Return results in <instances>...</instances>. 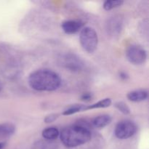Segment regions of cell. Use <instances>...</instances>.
Here are the masks:
<instances>
[{
	"instance_id": "obj_1",
	"label": "cell",
	"mask_w": 149,
	"mask_h": 149,
	"mask_svg": "<svg viewBox=\"0 0 149 149\" xmlns=\"http://www.w3.org/2000/svg\"><path fill=\"white\" fill-rule=\"evenodd\" d=\"M29 84L32 89L36 91L52 92L61 87V79L53 71L39 69L29 75Z\"/></svg>"
},
{
	"instance_id": "obj_2",
	"label": "cell",
	"mask_w": 149,
	"mask_h": 149,
	"mask_svg": "<svg viewBox=\"0 0 149 149\" xmlns=\"http://www.w3.org/2000/svg\"><path fill=\"white\" fill-rule=\"evenodd\" d=\"M60 138L65 147L76 148L88 143L92 138V133L86 127L74 125L64 128L60 133Z\"/></svg>"
},
{
	"instance_id": "obj_3",
	"label": "cell",
	"mask_w": 149,
	"mask_h": 149,
	"mask_svg": "<svg viewBox=\"0 0 149 149\" xmlns=\"http://www.w3.org/2000/svg\"><path fill=\"white\" fill-rule=\"evenodd\" d=\"M79 41L81 47L88 53H93L98 45V36L93 28L85 27L81 30Z\"/></svg>"
},
{
	"instance_id": "obj_4",
	"label": "cell",
	"mask_w": 149,
	"mask_h": 149,
	"mask_svg": "<svg viewBox=\"0 0 149 149\" xmlns=\"http://www.w3.org/2000/svg\"><path fill=\"white\" fill-rule=\"evenodd\" d=\"M136 125L130 120H123L119 122L115 127V136L121 140L128 139L133 136L137 132Z\"/></svg>"
},
{
	"instance_id": "obj_5",
	"label": "cell",
	"mask_w": 149,
	"mask_h": 149,
	"mask_svg": "<svg viewBox=\"0 0 149 149\" xmlns=\"http://www.w3.org/2000/svg\"><path fill=\"white\" fill-rule=\"evenodd\" d=\"M126 57L131 63L134 65H141L146 61L147 53L141 47L132 45L127 49Z\"/></svg>"
},
{
	"instance_id": "obj_6",
	"label": "cell",
	"mask_w": 149,
	"mask_h": 149,
	"mask_svg": "<svg viewBox=\"0 0 149 149\" xmlns=\"http://www.w3.org/2000/svg\"><path fill=\"white\" fill-rule=\"evenodd\" d=\"M84 23L81 20H69L63 22L61 27L67 34H74L83 29Z\"/></svg>"
},
{
	"instance_id": "obj_7",
	"label": "cell",
	"mask_w": 149,
	"mask_h": 149,
	"mask_svg": "<svg viewBox=\"0 0 149 149\" xmlns=\"http://www.w3.org/2000/svg\"><path fill=\"white\" fill-rule=\"evenodd\" d=\"M64 59L63 65L71 71H79L82 67V63L80 59L73 55H65Z\"/></svg>"
},
{
	"instance_id": "obj_8",
	"label": "cell",
	"mask_w": 149,
	"mask_h": 149,
	"mask_svg": "<svg viewBox=\"0 0 149 149\" xmlns=\"http://www.w3.org/2000/svg\"><path fill=\"white\" fill-rule=\"evenodd\" d=\"M148 93L146 90H137L130 92L127 94L128 100L132 102H141L148 98Z\"/></svg>"
},
{
	"instance_id": "obj_9",
	"label": "cell",
	"mask_w": 149,
	"mask_h": 149,
	"mask_svg": "<svg viewBox=\"0 0 149 149\" xmlns=\"http://www.w3.org/2000/svg\"><path fill=\"white\" fill-rule=\"evenodd\" d=\"M108 32L111 33V35L116 36L119 35L122 29V23L121 21V19L119 18H111L109 20V21L107 23Z\"/></svg>"
},
{
	"instance_id": "obj_10",
	"label": "cell",
	"mask_w": 149,
	"mask_h": 149,
	"mask_svg": "<svg viewBox=\"0 0 149 149\" xmlns=\"http://www.w3.org/2000/svg\"><path fill=\"white\" fill-rule=\"evenodd\" d=\"M112 118L110 115L103 114L97 116L93 120V125L95 127L102 129L111 122Z\"/></svg>"
},
{
	"instance_id": "obj_11",
	"label": "cell",
	"mask_w": 149,
	"mask_h": 149,
	"mask_svg": "<svg viewBox=\"0 0 149 149\" xmlns=\"http://www.w3.org/2000/svg\"><path fill=\"white\" fill-rule=\"evenodd\" d=\"M15 132V126L13 124L5 122L0 124V138H6L13 135Z\"/></svg>"
},
{
	"instance_id": "obj_12",
	"label": "cell",
	"mask_w": 149,
	"mask_h": 149,
	"mask_svg": "<svg viewBox=\"0 0 149 149\" xmlns=\"http://www.w3.org/2000/svg\"><path fill=\"white\" fill-rule=\"evenodd\" d=\"M42 137L45 139L47 140H55L60 135L59 130L58 128L55 127H47L42 132Z\"/></svg>"
},
{
	"instance_id": "obj_13",
	"label": "cell",
	"mask_w": 149,
	"mask_h": 149,
	"mask_svg": "<svg viewBox=\"0 0 149 149\" xmlns=\"http://www.w3.org/2000/svg\"><path fill=\"white\" fill-rule=\"evenodd\" d=\"M111 103L112 101L111 100V98H105L100 100V101L97 102V103L90 105V106H86L85 111L95 109H104V108H108L111 105Z\"/></svg>"
},
{
	"instance_id": "obj_14",
	"label": "cell",
	"mask_w": 149,
	"mask_h": 149,
	"mask_svg": "<svg viewBox=\"0 0 149 149\" xmlns=\"http://www.w3.org/2000/svg\"><path fill=\"white\" fill-rule=\"evenodd\" d=\"M86 105L83 104H75L74 106H71L66 110H65L63 113L64 116H68V115L74 114V113H78L80 111H85Z\"/></svg>"
},
{
	"instance_id": "obj_15",
	"label": "cell",
	"mask_w": 149,
	"mask_h": 149,
	"mask_svg": "<svg viewBox=\"0 0 149 149\" xmlns=\"http://www.w3.org/2000/svg\"><path fill=\"white\" fill-rule=\"evenodd\" d=\"M123 0H107L103 4V8L109 11V10L120 7L123 4Z\"/></svg>"
},
{
	"instance_id": "obj_16",
	"label": "cell",
	"mask_w": 149,
	"mask_h": 149,
	"mask_svg": "<svg viewBox=\"0 0 149 149\" xmlns=\"http://www.w3.org/2000/svg\"><path fill=\"white\" fill-rule=\"evenodd\" d=\"M114 106L116 107V109L119 111L120 112H122L123 114L125 115H128L130 113V109L129 106L127 105V103H125L123 101H118L114 103Z\"/></svg>"
},
{
	"instance_id": "obj_17",
	"label": "cell",
	"mask_w": 149,
	"mask_h": 149,
	"mask_svg": "<svg viewBox=\"0 0 149 149\" xmlns=\"http://www.w3.org/2000/svg\"><path fill=\"white\" fill-rule=\"evenodd\" d=\"M59 117V114L58 113H51V114L47 115L46 117L44 119V122L45 123H52V122H55L58 118Z\"/></svg>"
},
{
	"instance_id": "obj_18",
	"label": "cell",
	"mask_w": 149,
	"mask_h": 149,
	"mask_svg": "<svg viewBox=\"0 0 149 149\" xmlns=\"http://www.w3.org/2000/svg\"><path fill=\"white\" fill-rule=\"evenodd\" d=\"M92 97H93V95L90 93H87L81 95V100L83 101H90V100H91Z\"/></svg>"
},
{
	"instance_id": "obj_19",
	"label": "cell",
	"mask_w": 149,
	"mask_h": 149,
	"mask_svg": "<svg viewBox=\"0 0 149 149\" xmlns=\"http://www.w3.org/2000/svg\"><path fill=\"white\" fill-rule=\"evenodd\" d=\"M119 77H120L122 79H127L128 78L127 74H125V73L124 72H121L120 74H119Z\"/></svg>"
},
{
	"instance_id": "obj_20",
	"label": "cell",
	"mask_w": 149,
	"mask_h": 149,
	"mask_svg": "<svg viewBox=\"0 0 149 149\" xmlns=\"http://www.w3.org/2000/svg\"><path fill=\"white\" fill-rule=\"evenodd\" d=\"M6 143L4 142H1L0 143V149H3L5 146Z\"/></svg>"
}]
</instances>
